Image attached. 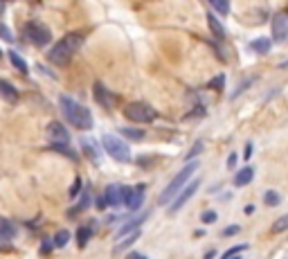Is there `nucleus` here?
<instances>
[{
	"label": "nucleus",
	"mask_w": 288,
	"mask_h": 259,
	"mask_svg": "<svg viewBox=\"0 0 288 259\" xmlns=\"http://www.w3.org/2000/svg\"><path fill=\"white\" fill-rule=\"evenodd\" d=\"M59 104H61V111H63V118L68 120L74 129H79V131H88V129H93V124H95L93 113H90L86 106H81L77 99L68 97V95H61Z\"/></svg>",
	"instance_id": "nucleus-1"
},
{
	"label": "nucleus",
	"mask_w": 288,
	"mask_h": 259,
	"mask_svg": "<svg viewBox=\"0 0 288 259\" xmlns=\"http://www.w3.org/2000/svg\"><path fill=\"white\" fill-rule=\"evenodd\" d=\"M83 43V36L79 34V32H70V34H65L61 41H57V43L52 45V50H50L48 59L52 61L54 65H68L70 59H72L74 54L79 52V48H81Z\"/></svg>",
	"instance_id": "nucleus-2"
},
{
	"label": "nucleus",
	"mask_w": 288,
	"mask_h": 259,
	"mask_svg": "<svg viewBox=\"0 0 288 259\" xmlns=\"http://www.w3.org/2000/svg\"><path fill=\"white\" fill-rule=\"evenodd\" d=\"M198 167H200L198 160H191V162H187V165L182 167L180 171H178L176 176H173V181H171L169 185H167L165 190H162V194H160V205H167V207L171 205V200H173L182 190H185V187H187V181H189V178L194 176Z\"/></svg>",
	"instance_id": "nucleus-3"
},
{
	"label": "nucleus",
	"mask_w": 288,
	"mask_h": 259,
	"mask_svg": "<svg viewBox=\"0 0 288 259\" xmlns=\"http://www.w3.org/2000/svg\"><path fill=\"white\" fill-rule=\"evenodd\" d=\"M102 147L113 160L117 162H128L131 160V147H128V142L122 140L119 135H113V133H106L102 135Z\"/></svg>",
	"instance_id": "nucleus-4"
},
{
	"label": "nucleus",
	"mask_w": 288,
	"mask_h": 259,
	"mask_svg": "<svg viewBox=\"0 0 288 259\" xmlns=\"http://www.w3.org/2000/svg\"><path fill=\"white\" fill-rule=\"evenodd\" d=\"M124 118L128 120V122H135V124H151L153 120L158 118L156 108H151L149 104L144 102H131L124 106Z\"/></svg>",
	"instance_id": "nucleus-5"
},
{
	"label": "nucleus",
	"mask_w": 288,
	"mask_h": 259,
	"mask_svg": "<svg viewBox=\"0 0 288 259\" xmlns=\"http://www.w3.org/2000/svg\"><path fill=\"white\" fill-rule=\"evenodd\" d=\"M25 36H27L34 45H39V48H43V45H48L50 41H52L50 27H45L41 20H30V23L25 25Z\"/></svg>",
	"instance_id": "nucleus-6"
},
{
	"label": "nucleus",
	"mask_w": 288,
	"mask_h": 259,
	"mask_svg": "<svg viewBox=\"0 0 288 259\" xmlns=\"http://www.w3.org/2000/svg\"><path fill=\"white\" fill-rule=\"evenodd\" d=\"M144 200V185L135 187H122V205H126V210L135 212Z\"/></svg>",
	"instance_id": "nucleus-7"
},
{
	"label": "nucleus",
	"mask_w": 288,
	"mask_h": 259,
	"mask_svg": "<svg viewBox=\"0 0 288 259\" xmlns=\"http://www.w3.org/2000/svg\"><path fill=\"white\" fill-rule=\"evenodd\" d=\"M273 41L286 43L288 41V11H279L273 18Z\"/></svg>",
	"instance_id": "nucleus-8"
},
{
	"label": "nucleus",
	"mask_w": 288,
	"mask_h": 259,
	"mask_svg": "<svg viewBox=\"0 0 288 259\" xmlns=\"http://www.w3.org/2000/svg\"><path fill=\"white\" fill-rule=\"evenodd\" d=\"M198 187H200V178H194V181H191V183H189V185H187V187H185V190H182V192H180V194H178V196H176V198L171 200V205H169V212H178V210H180V207H182V205H185L187 200H189V198H191V196H194V194H196V190H198Z\"/></svg>",
	"instance_id": "nucleus-9"
},
{
	"label": "nucleus",
	"mask_w": 288,
	"mask_h": 259,
	"mask_svg": "<svg viewBox=\"0 0 288 259\" xmlns=\"http://www.w3.org/2000/svg\"><path fill=\"white\" fill-rule=\"evenodd\" d=\"M48 135H50V140H52V144H68L70 142L68 129H65L61 122H50L48 124Z\"/></svg>",
	"instance_id": "nucleus-10"
},
{
	"label": "nucleus",
	"mask_w": 288,
	"mask_h": 259,
	"mask_svg": "<svg viewBox=\"0 0 288 259\" xmlns=\"http://www.w3.org/2000/svg\"><path fill=\"white\" fill-rule=\"evenodd\" d=\"M93 93H95V99H97L99 104H102L104 108H113V104H115V95L111 93V90H106L104 88V83H99V81H95V86H93Z\"/></svg>",
	"instance_id": "nucleus-11"
},
{
	"label": "nucleus",
	"mask_w": 288,
	"mask_h": 259,
	"mask_svg": "<svg viewBox=\"0 0 288 259\" xmlns=\"http://www.w3.org/2000/svg\"><path fill=\"white\" fill-rule=\"evenodd\" d=\"M147 216H149V212H144V214H137V219L126 221V223H124L122 228L117 230V239H126V235H133V232H137V230H140V225L147 221Z\"/></svg>",
	"instance_id": "nucleus-12"
},
{
	"label": "nucleus",
	"mask_w": 288,
	"mask_h": 259,
	"mask_svg": "<svg viewBox=\"0 0 288 259\" xmlns=\"http://www.w3.org/2000/svg\"><path fill=\"white\" fill-rule=\"evenodd\" d=\"M104 198H106V205H111V207L122 205V187L115 185V183L108 185L106 192H104Z\"/></svg>",
	"instance_id": "nucleus-13"
},
{
	"label": "nucleus",
	"mask_w": 288,
	"mask_h": 259,
	"mask_svg": "<svg viewBox=\"0 0 288 259\" xmlns=\"http://www.w3.org/2000/svg\"><path fill=\"white\" fill-rule=\"evenodd\" d=\"M252 178H254V167H241L239 171L234 174V187H245V185H250L252 183Z\"/></svg>",
	"instance_id": "nucleus-14"
},
{
	"label": "nucleus",
	"mask_w": 288,
	"mask_h": 259,
	"mask_svg": "<svg viewBox=\"0 0 288 259\" xmlns=\"http://www.w3.org/2000/svg\"><path fill=\"white\" fill-rule=\"evenodd\" d=\"M207 25H210V32L212 36H216V41H223L225 39V27L219 18L214 16V11H207Z\"/></svg>",
	"instance_id": "nucleus-15"
},
{
	"label": "nucleus",
	"mask_w": 288,
	"mask_h": 259,
	"mask_svg": "<svg viewBox=\"0 0 288 259\" xmlns=\"http://www.w3.org/2000/svg\"><path fill=\"white\" fill-rule=\"evenodd\" d=\"M81 151L90 158L93 162H99V149H97V142L90 140V137H81Z\"/></svg>",
	"instance_id": "nucleus-16"
},
{
	"label": "nucleus",
	"mask_w": 288,
	"mask_h": 259,
	"mask_svg": "<svg viewBox=\"0 0 288 259\" xmlns=\"http://www.w3.org/2000/svg\"><path fill=\"white\" fill-rule=\"evenodd\" d=\"M0 97L14 104V102H18V90H16L9 81H5V79H0Z\"/></svg>",
	"instance_id": "nucleus-17"
},
{
	"label": "nucleus",
	"mask_w": 288,
	"mask_h": 259,
	"mask_svg": "<svg viewBox=\"0 0 288 259\" xmlns=\"http://www.w3.org/2000/svg\"><path fill=\"white\" fill-rule=\"evenodd\" d=\"M270 45H273V39H270V36H261V39H254L252 43H250V50L257 54H268Z\"/></svg>",
	"instance_id": "nucleus-18"
},
{
	"label": "nucleus",
	"mask_w": 288,
	"mask_h": 259,
	"mask_svg": "<svg viewBox=\"0 0 288 259\" xmlns=\"http://www.w3.org/2000/svg\"><path fill=\"white\" fill-rule=\"evenodd\" d=\"M16 235V228L9 223V219L0 216V239H14Z\"/></svg>",
	"instance_id": "nucleus-19"
},
{
	"label": "nucleus",
	"mask_w": 288,
	"mask_h": 259,
	"mask_svg": "<svg viewBox=\"0 0 288 259\" xmlns=\"http://www.w3.org/2000/svg\"><path fill=\"white\" fill-rule=\"evenodd\" d=\"M90 237H93V230H90L88 225H81V228L77 230V246L79 248H86V244H88Z\"/></svg>",
	"instance_id": "nucleus-20"
},
{
	"label": "nucleus",
	"mask_w": 288,
	"mask_h": 259,
	"mask_svg": "<svg viewBox=\"0 0 288 259\" xmlns=\"http://www.w3.org/2000/svg\"><path fill=\"white\" fill-rule=\"evenodd\" d=\"M119 133H122L126 140H144V131L142 129H133V127H122L119 129Z\"/></svg>",
	"instance_id": "nucleus-21"
},
{
	"label": "nucleus",
	"mask_w": 288,
	"mask_h": 259,
	"mask_svg": "<svg viewBox=\"0 0 288 259\" xmlns=\"http://www.w3.org/2000/svg\"><path fill=\"white\" fill-rule=\"evenodd\" d=\"M264 203L268 207H277L279 203H282V194H279V192H275V190H266L264 192Z\"/></svg>",
	"instance_id": "nucleus-22"
},
{
	"label": "nucleus",
	"mask_w": 288,
	"mask_h": 259,
	"mask_svg": "<svg viewBox=\"0 0 288 259\" xmlns=\"http://www.w3.org/2000/svg\"><path fill=\"white\" fill-rule=\"evenodd\" d=\"M137 239H140V230H137V232H133V235H128L124 241H119V244L115 246V253H124V250H128Z\"/></svg>",
	"instance_id": "nucleus-23"
},
{
	"label": "nucleus",
	"mask_w": 288,
	"mask_h": 259,
	"mask_svg": "<svg viewBox=\"0 0 288 259\" xmlns=\"http://www.w3.org/2000/svg\"><path fill=\"white\" fill-rule=\"evenodd\" d=\"M248 248H250L248 244H236V246L225 250V253L221 255V259H234V257H239V253H243V250H248Z\"/></svg>",
	"instance_id": "nucleus-24"
},
{
	"label": "nucleus",
	"mask_w": 288,
	"mask_h": 259,
	"mask_svg": "<svg viewBox=\"0 0 288 259\" xmlns=\"http://www.w3.org/2000/svg\"><path fill=\"white\" fill-rule=\"evenodd\" d=\"M50 147H52L54 151H59V153H63V156H68L72 162H77V160H79L77 151H74V149H70L68 144H50Z\"/></svg>",
	"instance_id": "nucleus-25"
},
{
	"label": "nucleus",
	"mask_w": 288,
	"mask_h": 259,
	"mask_svg": "<svg viewBox=\"0 0 288 259\" xmlns=\"http://www.w3.org/2000/svg\"><path fill=\"white\" fill-rule=\"evenodd\" d=\"M286 230H288V214L279 216V219L275 221L273 225H270V232H273V235H279V232H286Z\"/></svg>",
	"instance_id": "nucleus-26"
},
{
	"label": "nucleus",
	"mask_w": 288,
	"mask_h": 259,
	"mask_svg": "<svg viewBox=\"0 0 288 259\" xmlns=\"http://www.w3.org/2000/svg\"><path fill=\"white\" fill-rule=\"evenodd\" d=\"M210 7H212V11L223 14V16L230 11V2H225V0H210Z\"/></svg>",
	"instance_id": "nucleus-27"
},
{
	"label": "nucleus",
	"mask_w": 288,
	"mask_h": 259,
	"mask_svg": "<svg viewBox=\"0 0 288 259\" xmlns=\"http://www.w3.org/2000/svg\"><path fill=\"white\" fill-rule=\"evenodd\" d=\"M68 241H70V232H68V230H59V232L54 235V241H52V244L57 246V248H63V246L68 244Z\"/></svg>",
	"instance_id": "nucleus-28"
},
{
	"label": "nucleus",
	"mask_w": 288,
	"mask_h": 259,
	"mask_svg": "<svg viewBox=\"0 0 288 259\" xmlns=\"http://www.w3.org/2000/svg\"><path fill=\"white\" fill-rule=\"evenodd\" d=\"M9 61H11V64H14L23 74H27V64H25V61L20 59V54H18V52H9Z\"/></svg>",
	"instance_id": "nucleus-29"
},
{
	"label": "nucleus",
	"mask_w": 288,
	"mask_h": 259,
	"mask_svg": "<svg viewBox=\"0 0 288 259\" xmlns=\"http://www.w3.org/2000/svg\"><path fill=\"white\" fill-rule=\"evenodd\" d=\"M216 219H219V214H216L214 210H205V212H203V216H200V221H203L205 225L216 223Z\"/></svg>",
	"instance_id": "nucleus-30"
},
{
	"label": "nucleus",
	"mask_w": 288,
	"mask_h": 259,
	"mask_svg": "<svg viewBox=\"0 0 288 259\" xmlns=\"http://www.w3.org/2000/svg\"><path fill=\"white\" fill-rule=\"evenodd\" d=\"M210 88H216V90H223L225 88V74H219V77H214L210 83H207Z\"/></svg>",
	"instance_id": "nucleus-31"
},
{
	"label": "nucleus",
	"mask_w": 288,
	"mask_h": 259,
	"mask_svg": "<svg viewBox=\"0 0 288 259\" xmlns=\"http://www.w3.org/2000/svg\"><path fill=\"white\" fill-rule=\"evenodd\" d=\"M241 232V225L239 223H232V225H228V228L221 232V237H234V235H239Z\"/></svg>",
	"instance_id": "nucleus-32"
},
{
	"label": "nucleus",
	"mask_w": 288,
	"mask_h": 259,
	"mask_svg": "<svg viewBox=\"0 0 288 259\" xmlns=\"http://www.w3.org/2000/svg\"><path fill=\"white\" fill-rule=\"evenodd\" d=\"M203 149H205V144H203V142H196L194 147H191V151L187 153V162H191V160H194V156H198V153L203 151Z\"/></svg>",
	"instance_id": "nucleus-33"
},
{
	"label": "nucleus",
	"mask_w": 288,
	"mask_h": 259,
	"mask_svg": "<svg viewBox=\"0 0 288 259\" xmlns=\"http://www.w3.org/2000/svg\"><path fill=\"white\" fill-rule=\"evenodd\" d=\"M0 36H2L5 41H14V34H11V30L7 27V25H2V23H0Z\"/></svg>",
	"instance_id": "nucleus-34"
},
{
	"label": "nucleus",
	"mask_w": 288,
	"mask_h": 259,
	"mask_svg": "<svg viewBox=\"0 0 288 259\" xmlns=\"http://www.w3.org/2000/svg\"><path fill=\"white\" fill-rule=\"evenodd\" d=\"M79 190H81V178H74V185L70 187V198H77Z\"/></svg>",
	"instance_id": "nucleus-35"
},
{
	"label": "nucleus",
	"mask_w": 288,
	"mask_h": 259,
	"mask_svg": "<svg viewBox=\"0 0 288 259\" xmlns=\"http://www.w3.org/2000/svg\"><path fill=\"white\" fill-rule=\"evenodd\" d=\"M236 160H239V156H236V153H230V158H228V169H234Z\"/></svg>",
	"instance_id": "nucleus-36"
},
{
	"label": "nucleus",
	"mask_w": 288,
	"mask_h": 259,
	"mask_svg": "<svg viewBox=\"0 0 288 259\" xmlns=\"http://www.w3.org/2000/svg\"><path fill=\"white\" fill-rule=\"evenodd\" d=\"M252 151H254L252 142H248V144H245V153H243V158H245V160H250V156H252Z\"/></svg>",
	"instance_id": "nucleus-37"
},
{
	"label": "nucleus",
	"mask_w": 288,
	"mask_h": 259,
	"mask_svg": "<svg viewBox=\"0 0 288 259\" xmlns=\"http://www.w3.org/2000/svg\"><path fill=\"white\" fill-rule=\"evenodd\" d=\"M97 207H99V210L106 207V198H104V196H99V198H97Z\"/></svg>",
	"instance_id": "nucleus-38"
},
{
	"label": "nucleus",
	"mask_w": 288,
	"mask_h": 259,
	"mask_svg": "<svg viewBox=\"0 0 288 259\" xmlns=\"http://www.w3.org/2000/svg\"><path fill=\"white\" fill-rule=\"evenodd\" d=\"M243 212H245V214H252V212H254V205H245Z\"/></svg>",
	"instance_id": "nucleus-39"
},
{
	"label": "nucleus",
	"mask_w": 288,
	"mask_h": 259,
	"mask_svg": "<svg viewBox=\"0 0 288 259\" xmlns=\"http://www.w3.org/2000/svg\"><path fill=\"white\" fill-rule=\"evenodd\" d=\"M214 255H216V250H207V253H205V259H214Z\"/></svg>",
	"instance_id": "nucleus-40"
},
{
	"label": "nucleus",
	"mask_w": 288,
	"mask_h": 259,
	"mask_svg": "<svg viewBox=\"0 0 288 259\" xmlns=\"http://www.w3.org/2000/svg\"><path fill=\"white\" fill-rule=\"evenodd\" d=\"M131 259H147V257H144V255H137V253H135V255H131Z\"/></svg>",
	"instance_id": "nucleus-41"
},
{
	"label": "nucleus",
	"mask_w": 288,
	"mask_h": 259,
	"mask_svg": "<svg viewBox=\"0 0 288 259\" xmlns=\"http://www.w3.org/2000/svg\"><path fill=\"white\" fill-rule=\"evenodd\" d=\"M2 11H5V5H0V14H2Z\"/></svg>",
	"instance_id": "nucleus-42"
},
{
	"label": "nucleus",
	"mask_w": 288,
	"mask_h": 259,
	"mask_svg": "<svg viewBox=\"0 0 288 259\" xmlns=\"http://www.w3.org/2000/svg\"><path fill=\"white\" fill-rule=\"evenodd\" d=\"M0 54H2V52H0Z\"/></svg>",
	"instance_id": "nucleus-43"
}]
</instances>
